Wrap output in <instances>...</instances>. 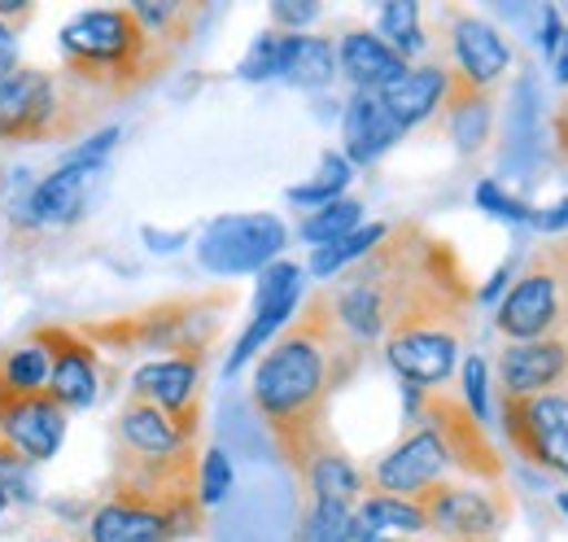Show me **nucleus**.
Here are the masks:
<instances>
[{
    "mask_svg": "<svg viewBox=\"0 0 568 542\" xmlns=\"http://www.w3.org/2000/svg\"><path fill=\"white\" fill-rule=\"evenodd\" d=\"M363 354L367 345L342 329L328 289H315L263 350L254 368L250 403L297 481H306L311 464L328 446H337L328 429V411L342 385L358 377Z\"/></svg>",
    "mask_w": 568,
    "mask_h": 542,
    "instance_id": "nucleus-1",
    "label": "nucleus"
},
{
    "mask_svg": "<svg viewBox=\"0 0 568 542\" xmlns=\"http://www.w3.org/2000/svg\"><path fill=\"white\" fill-rule=\"evenodd\" d=\"M62 67L79 88L101 101L136 97L175 67V53L162 49L132 4L83 9L62 27Z\"/></svg>",
    "mask_w": 568,
    "mask_h": 542,
    "instance_id": "nucleus-2",
    "label": "nucleus"
},
{
    "mask_svg": "<svg viewBox=\"0 0 568 542\" xmlns=\"http://www.w3.org/2000/svg\"><path fill=\"white\" fill-rule=\"evenodd\" d=\"M232 302H236V289L223 284V289H206V293H175V298L149 302L141 311H128V315H114V320L74 324V329L92 345H105V350H119V354L162 350L166 359L206 363Z\"/></svg>",
    "mask_w": 568,
    "mask_h": 542,
    "instance_id": "nucleus-3",
    "label": "nucleus"
},
{
    "mask_svg": "<svg viewBox=\"0 0 568 542\" xmlns=\"http://www.w3.org/2000/svg\"><path fill=\"white\" fill-rule=\"evenodd\" d=\"M101 97L79 88L71 74L18 67L0 83V140L4 144H44L79 140L101 119Z\"/></svg>",
    "mask_w": 568,
    "mask_h": 542,
    "instance_id": "nucleus-4",
    "label": "nucleus"
},
{
    "mask_svg": "<svg viewBox=\"0 0 568 542\" xmlns=\"http://www.w3.org/2000/svg\"><path fill=\"white\" fill-rule=\"evenodd\" d=\"M403 390H407V415H412V424H425L428 433L442 442L450 469H459L464 476H477V481H490V485H503L507 460L495 451L486 424L464 406L459 394L416 390V385H403Z\"/></svg>",
    "mask_w": 568,
    "mask_h": 542,
    "instance_id": "nucleus-5",
    "label": "nucleus"
},
{
    "mask_svg": "<svg viewBox=\"0 0 568 542\" xmlns=\"http://www.w3.org/2000/svg\"><path fill=\"white\" fill-rule=\"evenodd\" d=\"M495 329L503 341L568 338V271L551 254V245L538 250L520 280L507 289L495 311Z\"/></svg>",
    "mask_w": 568,
    "mask_h": 542,
    "instance_id": "nucleus-6",
    "label": "nucleus"
},
{
    "mask_svg": "<svg viewBox=\"0 0 568 542\" xmlns=\"http://www.w3.org/2000/svg\"><path fill=\"white\" fill-rule=\"evenodd\" d=\"M498 424L529 469L568 476V390L498 394Z\"/></svg>",
    "mask_w": 568,
    "mask_h": 542,
    "instance_id": "nucleus-7",
    "label": "nucleus"
},
{
    "mask_svg": "<svg viewBox=\"0 0 568 542\" xmlns=\"http://www.w3.org/2000/svg\"><path fill=\"white\" fill-rule=\"evenodd\" d=\"M437 542H495L511 516V499L503 485H455L437 481L412 499Z\"/></svg>",
    "mask_w": 568,
    "mask_h": 542,
    "instance_id": "nucleus-8",
    "label": "nucleus"
},
{
    "mask_svg": "<svg viewBox=\"0 0 568 542\" xmlns=\"http://www.w3.org/2000/svg\"><path fill=\"white\" fill-rule=\"evenodd\" d=\"M288 228L276 214H223L202 232L197 259L214 275H245L263 271L281 259Z\"/></svg>",
    "mask_w": 568,
    "mask_h": 542,
    "instance_id": "nucleus-9",
    "label": "nucleus"
},
{
    "mask_svg": "<svg viewBox=\"0 0 568 542\" xmlns=\"http://www.w3.org/2000/svg\"><path fill=\"white\" fill-rule=\"evenodd\" d=\"M67 415L71 411L49 390H36V394L0 390V442L27 464H44L62 451V438L71 424Z\"/></svg>",
    "mask_w": 568,
    "mask_h": 542,
    "instance_id": "nucleus-10",
    "label": "nucleus"
},
{
    "mask_svg": "<svg viewBox=\"0 0 568 542\" xmlns=\"http://www.w3.org/2000/svg\"><path fill=\"white\" fill-rule=\"evenodd\" d=\"M31 341L49 354V394L67 411H83L97 403L101 368H97V345L71 324H40L31 329Z\"/></svg>",
    "mask_w": 568,
    "mask_h": 542,
    "instance_id": "nucleus-11",
    "label": "nucleus"
},
{
    "mask_svg": "<svg viewBox=\"0 0 568 542\" xmlns=\"http://www.w3.org/2000/svg\"><path fill=\"white\" fill-rule=\"evenodd\" d=\"M189 534H202V525L123 490H105V499L88 516V542H180Z\"/></svg>",
    "mask_w": 568,
    "mask_h": 542,
    "instance_id": "nucleus-12",
    "label": "nucleus"
},
{
    "mask_svg": "<svg viewBox=\"0 0 568 542\" xmlns=\"http://www.w3.org/2000/svg\"><path fill=\"white\" fill-rule=\"evenodd\" d=\"M297 307H302V268L297 263H272V268H263L258 293H254V320L245 324L236 350L227 354V377H236L258 350H267L272 338L297 315Z\"/></svg>",
    "mask_w": 568,
    "mask_h": 542,
    "instance_id": "nucleus-13",
    "label": "nucleus"
},
{
    "mask_svg": "<svg viewBox=\"0 0 568 542\" xmlns=\"http://www.w3.org/2000/svg\"><path fill=\"white\" fill-rule=\"evenodd\" d=\"M446 473H450V460H446L442 442L428 433L425 424H412L407 438L372 464V473H367V485H372V490H367V494L416 499L420 490L437 485V481H446Z\"/></svg>",
    "mask_w": 568,
    "mask_h": 542,
    "instance_id": "nucleus-14",
    "label": "nucleus"
},
{
    "mask_svg": "<svg viewBox=\"0 0 568 542\" xmlns=\"http://www.w3.org/2000/svg\"><path fill=\"white\" fill-rule=\"evenodd\" d=\"M132 399H144L158 411H166L184 433H202V363L193 359H153L136 368Z\"/></svg>",
    "mask_w": 568,
    "mask_h": 542,
    "instance_id": "nucleus-15",
    "label": "nucleus"
},
{
    "mask_svg": "<svg viewBox=\"0 0 568 542\" xmlns=\"http://www.w3.org/2000/svg\"><path fill=\"white\" fill-rule=\"evenodd\" d=\"M498 394H551L568 390V338L507 341L495 359Z\"/></svg>",
    "mask_w": 568,
    "mask_h": 542,
    "instance_id": "nucleus-16",
    "label": "nucleus"
},
{
    "mask_svg": "<svg viewBox=\"0 0 568 542\" xmlns=\"http://www.w3.org/2000/svg\"><path fill=\"white\" fill-rule=\"evenodd\" d=\"M101 167L62 162L53 175H44L27 198V223L31 228H71L88 210V193L97 184Z\"/></svg>",
    "mask_w": 568,
    "mask_h": 542,
    "instance_id": "nucleus-17",
    "label": "nucleus"
},
{
    "mask_svg": "<svg viewBox=\"0 0 568 542\" xmlns=\"http://www.w3.org/2000/svg\"><path fill=\"white\" fill-rule=\"evenodd\" d=\"M450 49H455V70L477 83V88H495L498 79L511 67V49L507 40L498 36L486 18H473V13H455V27H450Z\"/></svg>",
    "mask_w": 568,
    "mask_h": 542,
    "instance_id": "nucleus-18",
    "label": "nucleus"
},
{
    "mask_svg": "<svg viewBox=\"0 0 568 542\" xmlns=\"http://www.w3.org/2000/svg\"><path fill=\"white\" fill-rule=\"evenodd\" d=\"M114 446L132 451V455H175L184 446H197V438L184 433L166 411L128 394L114 415Z\"/></svg>",
    "mask_w": 568,
    "mask_h": 542,
    "instance_id": "nucleus-19",
    "label": "nucleus"
},
{
    "mask_svg": "<svg viewBox=\"0 0 568 542\" xmlns=\"http://www.w3.org/2000/svg\"><path fill=\"white\" fill-rule=\"evenodd\" d=\"M337 70L355 83V92H385L412 70V62L398 58L376 31H346L337 44Z\"/></svg>",
    "mask_w": 568,
    "mask_h": 542,
    "instance_id": "nucleus-20",
    "label": "nucleus"
},
{
    "mask_svg": "<svg viewBox=\"0 0 568 542\" xmlns=\"http://www.w3.org/2000/svg\"><path fill=\"white\" fill-rule=\"evenodd\" d=\"M446 67H412L403 79H394L385 92H376L381 97V106L389 110V119L403 128V132H412V128H420L428 123L433 114H442V101H446Z\"/></svg>",
    "mask_w": 568,
    "mask_h": 542,
    "instance_id": "nucleus-21",
    "label": "nucleus"
},
{
    "mask_svg": "<svg viewBox=\"0 0 568 542\" xmlns=\"http://www.w3.org/2000/svg\"><path fill=\"white\" fill-rule=\"evenodd\" d=\"M442 119H446V132H450L459 153H477V149L490 140V119H495L490 92L477 88V83H468L459 70H450V74H446Z\"/></svg>",
    "mask_w": 568,
    "mask_h": 542,
    "instance_id": "nucleus-22",
    "label": "nucleus"
},
{
    "mask_svg": "<svg viewBox=\"0 0 568 542\" xmlns=\"http://www.w3.org/2000/svg\"><path fill=\"white\" fill-rule=\"evenodd\" d=\"M342 136H346V162L367 167L376 162L394 140H403V128L389 119V110L381 106L376 92H355L346 101V114H342Z\"/></svg>",
    "mask_w": 568,
    "mask_h": 542,
    "instance_id": "nucleus-23",
    "label": "nucleus"
},
{
    "mask_svg": "<svg viewBox=\"0 0 568 542\" xmlns=\"http://www.w3.org/2000/svg\"><path fill=\"white\" fill-rule=\"evenodd\" d=\"M337 74L342 70H337V44L333 40L302 36V31L284 36L281 31V74L276 79L293 83V88H328Z\"/></svg>",
    "mask_w": 568,
    "mask_h": 542,
    "instance_id": "nucleus-24",
    "label": "nucleus"
},
{
    "mask_svg": "<svg viewBox=\"0 0 568 542\" xmlns=\"http://www.w3.org/2000/svg\"><path fill=\"white\" fill-rule=\"evenodd\" d=\"M355 539L363 534H389V539H420L428 534L425 512L412 499H394V494H363L355 503Z\"/></svg>",
    "mask_w": 568,
    "mask_h": 542,
    "instance_id": "nucleus-25",
    "label": "nucleus"
},
{
    "mask_svg": "<svg viewBox=\"0 0 568 542\" xmlns=\"http://www.w3.org/2000/svg\"><path fill=\"white\" fill-rule=\"evenodd\" d=\"M302 485L311 490L315 503H337V508H355L358 499L367 494V476L358 473V464L342 446H328V451L311 464V473H306Z\"/></svg>",
    "mask_w": 568,
    "mask_h": 542,
    "instance_id": "nucleus-26",
    "label": "nucleus"
},
{
    "mask_svg": "<svg viewBox=\"0 0 568 542\" xmlns=\"http://www.w3.org/2000/svg\"><path fill=\"white\" fill-rule=\"evenodd\" d=\"M132 13L141 18V27L180 58V49L193 40L197 31V18H202V4H180V0H136Z\"/></svg>",
    "mask_w": 568,
    "mask_h": 542,
    "instance_id": "nucleus-27",
    "label": "nucleus"
},
{
    "mask_svg": "<svg viewBox=\"0 0 568 542\" xmlns=\"http://www.w3.org/2000/svg\"><path fill=\"white\" fill-rule=\"evenodd\" d=\"M385 232H389V223H363L351 237H342V241H333V245H320V250L311 254V275H315V280L342 275L346 268H355L358 259H367V254L381 245Z\"/></svg>",
    "mask_w": 568,
    "mask_h": 542,
    "instance_id": "nucleus-28",
    "label": "nucleus"
},
{
    "mask_svg": "<svg viewBox=\"0 0 568 542\" xmlns=\"http://www.w3.org/2000/svg\"><path fill=\"white\" fill-rule=\"evenodd\" d=\"M49 385V354L36 341H13L0 350V390L13 394H36Z\"/></svg>",
    "mask_w": 568,
    "mask_h": 542,
    "instance_id": "nucleus-29",
    "label": "nucleus"
},
{
    "mask_svg": "<svg viewBox=\"0 0 568 542\" xmlns=\"http://www.w3.org/2000/svg\"><path fill=\"white\" fill-rule=\"evenodd\" d=\"M376 27H381V40H385L398 58H407V62L425 49V27H420V4H416V0H394V4H385L381 18H376Z\"/></svg>",
    "mask_w": 568,
    "mask_h": 542,
    "instance_id": "nucleus-30",
    "label": "nucleus"
},
{
    "mask_svg": "<svg viewBox=\"0 0 568 542\" xmlns=\"http://www.w3.org/2000/svg\"><path fill=\"white\" fill-rule=\"evenodd\" d=\"M355 228H363V205L355 198H337V202L320 205L302 219V241H311L320 250V245H333V241L351 237Z\"/></svg>",
    "mask_w": 568,
    "mask_h": 542,
    "instance_id": "nucleus-31",
    "label": "nucleus"
},
{
    "mask_svg": "<svg viewBox=\"0 0 568 542\" xmlns=\"http://www.w3.org/2000/svg\"><path fill=\"white\" fill-rule=\"evenodd\" d=\"M346 184H351V162H346V153H324V162H320V175L311 180V184H293L288 189V202L297 205H328L337 202L342 193H346Z\"/></svg>",
    "mask_w": 568,
    "mask_h": 542,
    "instance_id": "nucleus-32",
    "label": "nucleus"
},
{
    "mask_svg": "<svg viewBox=\"0 0 568 542\" xmlns=\"http://www.w3.org/2000/svg\"><path fill=\"white\" fill-rule=\"evenodd\" d=\"M355 508H337V503H311L306 521L297 525L293 542H355Z\"/></svg>",
    "mask_w": 568,
    "mask_h": 542,
    "instance_id": "nucleus-33",
    "label": "nucleus"
},
{
    "mask_svg": "<svg viewBox=\"0 0 568 542\" xmlns=\"http://www.w3.org/2000/svg\"><path fill=\"white\" fill-rule=\"evenodd\" d=\"M227 490H232V460H227V451H202V473H197V494H202V508H214V503H223L227 499Z\"/></svg>",
    "mask_w": 568,
    "mask_h": 542,
    "instance_id": "nucleus-34",
    "label": "nucleus"
},
{
    "mask_svg": "<svg viewBox=\"0 0 568 542\" xmlns=\"http://www.w3.org/2000/svg\"><path fill=\"white\" fill-rule=\"evenodd\" d=\"M281 74V31H263L250 53L241 58V79L250 83H263V79H276Z\"/></svg>",
    "mask_w": 568,
    "mask_h": 542,
    "instance_id": "nucleus-35",
    "label": "nucleus"
},
{
    "mask_svg": "<svg viewBox=\"0 0 568 542\" xmlns=\"http://www.w3.org/2000/svg\"><path fill=\"white\" fill-rule=\"evenodd\" d=\"M477 205L481 210H490V214H498V219H507V223H534V205L520 202V198H511L503 184H495V180H481L477 184Z\"/></svg>",
    "mask_w": 568,
    "mask_h": 542,
    "instance_id": "nucleus-36",
    "label": "nucleus"
},
{
    "mask_svg": "<svg viewBox=\"0 0 568 542\" xmlns=\"http://www.w3.org/2000/svg\"><path fill=\"white\" fill-rule=\"evenodd\" d=\"M464 406L486 424V415H490V390H486V359L481 354H468L464 359Z\"/></svg>",
    "mask_w": 568,
    "mask_h": 542,
    "instance_id": "nucleus-37",
    "label": "nucleus"
},
{
    "mask_svg": "<svg viewBox=\"0 0 568 542\" xmlns=\"http://www.w3.org/2000/svg\"><path fill=\"white\" fill-rule=\"evenodd\" d=\"M315 18H320V4H311V0H302V4L276 0V4H272V22H276V31H284V36H293L297 27H306V22H315Z\"/></svg>",
    "mask_w": 568,
    "mask_h": 542,
    "instance_id": "nucleus-38",
    "label": "nucleus"
},
{
    "mask_svg": "<svg viewBox=\"0 0 568 542\" xmlns=\"http://www.w3.org/2000/svg\"><path fill=\"white\" fill-rule=\"evenodd\" d=\"M119 128H105V132L88 136V144H79L67 162H83V167H105V158L114 153V144H119Z\"/></svg>",
    "mask_w": 568,
    "mask_h": 542,
    "instance_id": "nucleus-39",
    "label": "nucleus"
},
{
    "mask_svg": "<svg viewBox=\"0 0 568 542\" xmlns=\"http://www.w3.org/2000/svg\"><path fill=\"white\" fill-rule=\"evenodd\" d=\"M560 40H565V18L547 4V9H542V53H547L551 62H556V53H560Z\"/></svg>",
    "mask_w": 568,
    "mask_h": 542,
    "instance_id": "nucleus-40",
    "label": "nucleus"
},
{
    "mask_svg": "<svg viewBox=\"0 0 568 542\" xmlns=\"http://www.w3.org/2000/svg\"><path fill=\"white\" fill-rule=\"evenodd\" d=\"M18 67H22V62H18V31H13L9 22H0V83Z\"/></svg>",
    "mask_w": 568,
    "mask_h": 542,
    "instance_id": "nucleus-41",
    "label": "nucleus"
},
{
    "mask_svg": "<svg viewBox=\"0 0 568 542\" xmlns=\"http://www.w3.org/2000/svg\"><path fill=\"white\" fill-rule=\"evenodd\" d=\"M534 228L538 232H565L568 228V198L556 205H547V210H534Z\"/></svg>",
    "mask_w": 568,
    "mask_h": 542,
    "instance_id": "nucleus-42",
    "label": "nucleus"
},
{
    "mask_svg": "<svg viewBox=\"0 0 568 542\" xmlns=\"http://www.w3.org/2000/svg\"><path fill=\"white\" fill-rule=\"evenodd\" d=\"M556 144H560V153L568 158V97H565V106L556 110Z\"/></svg>",
    "mask_w": 568,
    "mask_h": 542,
    "instance_id": "nucleus-43",
    "label": "nucleus"
},
{
    "mask_svg": "<svg viewBox=\"0 0 568 542\" xmlns=\"http://www.w3.org/2000/svg\"><path fill=\"white\" fill-rule=\"evenodd\" d=\"M556 79L568 83V27H565V40H560V53H556Z\"/></svg>",
    "mask_w": 568,
    "mask_h": 542,
    "instance_id": "nucleus-44",
    "label": "nucleus"
},
{
    "mask_svg": "<svg viewBox=\"0 0 568 542\" xmlns=\"http://www.w3.org/2000/svg\"><path fill=\"white\" fill-rule=\"evenodd\" d=\"M551 254H556V259H560V268L568 271V241H556V245H551Z\"/></svg>",
    "mask_w": 568,
    "mask_h": 542,
    "instance_id": "nucleus-45",
    "label": "nucleus"
},
{
    "mask_svg": "<svg viewBox=\"0 0 568 542\" xmlns=\"http://www.w3.org/2000/svg\"><path fill=\"white\" fill-rule=\"evenodd\" d=\"M556 508H560V512H565V516H568V490H565V494H560V499H556Z\"/></svg>",
    "mask_w": 568,
    "mask_h": 542,
    "instance_id": "nucleus-46",
    "label": "nucleus"
},
{
    "mask_svg": "<svg viewBox=\"0 0 568 542\" xmlns=\"http://www.w3.org/2000/svg\"><path fill=\"white\" fill-rule=\"evenodd\" d=\"M4 508H9V494H4V490H0V516H4Z\"/></svg>",
    "mask_w": 568,
    "mask_h": 542,
    "instance_id": "nucleus-47",
    "label": "nucleus"
},
{
    "mask_svg": "<svg viewBox=\"0 0 568 542\" xmlns=\"http://www.w3.org/2000/svg\"><path fill=\"white\" fill-rule=\"evenodd\" d=\"M4 451H9V446H4V442H0V455H4Z\"/></svg>",
    "mask_w": 568,
    "mask_h": 542,
    "instance_id": "nucleus-48",
    "label": "nucleus"
}]
</instances>
